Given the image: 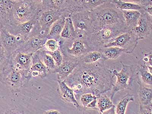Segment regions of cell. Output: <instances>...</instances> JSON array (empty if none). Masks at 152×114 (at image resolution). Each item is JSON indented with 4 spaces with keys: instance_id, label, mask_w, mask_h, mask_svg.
Instances as JSON below:
<instances>
[{
    "instance_id": "cell-9",
    "label": "cell",
    "mask_w": 152,
    "mask_h": 114,
    "mask_svg": "<svg viewBox=\"0 0 152 114\" xmlns=\"http://www.w3.org/2000/svg\"><path fill=\"white\" fill-rule=\"evenodd\" d=\"M152 26L150 17L147 12L141 14L137 24L131 30L138 40H143L150 34Z\"/></svg>"
},
{
    "instance_id": "cell-1",
    "label": "cell",
    "mask_w": 152,
    "mask_h": 114,
    "mask_svg": "<svg viewBox=\"0 0 152 114\" xmlns=\"http://www.w3.org/2000/svg\"><path fill=\"white\" fill-rule=\"evenodd\" d=\"M103 59L93 64L82 63L72 77L75 89L80 93H91L99 96L112 89V70L104 66Z\"/></svg>"
},
{
    "instance_id": "cell-41",
    "label": "cell",
    "mask_w": 152,
    "mask_h": 114,
    "mask_svg": "<svg viewBox=\"0 0 152 114\" xmlns=\"http://www.w3.org/2000/svg\"><path fill=\"white\" fill-rule=\"evenodd\" d=\"M59 111L55 110H49L45 111L43 114H60Z\"/></svg>"
},
{
    "instance_id": "cell-28",
    "label": "cell",
    "mask_w": 152,
    "mask_h": 114,
    "mask_svg": "<svg viewBox=\"0 0 152 114\" xmlns=\"http://www.w3.org/2000/svg\"><path fill=\"white\" fill-rule=\"evenodd\" d=\"M80 58L81 63L86 64H93L103 59L101 53L97 50L89 51Z\"/></svg>"
},
{
    "instance_id": "cell-42",
    "label": "cell",
    "mask_w": 152,
    "mask_h": 114,
    "mask_svg": "<svg viewBox=\"0 0 152 114\" xmlns=\"http://www.w3.org/2000/svg\"><path fill=\"white\" fill-rule=\"evenodd\" d=\"M145 11L152 17V5L147 7L145 9Z\"/></svg>"
},
{
    "instance_id": "cell-39",
    "label": "cell",
    "mask_w": 152,
    "mask_h": 114,
    "mask_svg": "<svg viewBox=\"0 0 152 114\" xmlns=\"http://www.w3.org/2000/svg\"><path fill=\"white\" fill-rule=\"evenodd\" d=\"M32 1L42 7L45 4H47L48 1V0H32Z\"/></svg>"
},
{
    "instance_id": "cell-32",
    "label": "cell",
    "mask_w": 152,
    "mask_h": 114,
    "mask_svg": "<svg viewBox=\"0 0 152 114\" xmlns=\"http://www.w3.org/2000/svg\"><path fill=\"white\" fill-rule=\"evenodd\" d=\"M42 61L49 70H56L57 66L53 57L48 52L41 54Z\"/></svg>"
},
{
    "instance_id": "cell-2",
    "label": "cell",
    "mask_w": 152,
    "mask_h": 114,
    "mask_svg": "<svg viewBox=\"0 0 152 114\" xmlns=\"http://www.w3.org/2000/svg\"><path fill=\"white\" fill-rule=\"evenodd\" d=\"M91 12L94 32L104 27L125 22L122 11L112 2L104 4Z\"/></svg>"
},
{
    "instance_id": "cell-6",
    "label": "cell",
    "mask_w": 152,
    "mask_h": 114,
    "mask_svg": "<svg viewBox=\"0 0 152 114\" xmlns=\"http://www.w3.org/2000/svg\"><path fill=\"white\" fill-rule=\"evenodd\" d=\"M121 62V70L118 72L113 69V74L117 78V80L112 89L110 98L113 100L114 96L118 92L125 90H131L132 86L134 70L133 66H128Z\"/></svg>"
},
{
    "instance_id": "cell-30",
    "label": "cell",
    "mask_w": 152,
    "mask_h": 114,
    "mask_svg": "<svg viewBox=\"0 0 152 114\" xmlns=\"http://www.w3.org/2000/svg\"><path fill=\"white\" fill-rule=\"evenodd\" d=\"M137 71L142 83L152 87V74L142 65L138 66Z\"/></svg>"
},
{
    "instance_id": "cell-40",
    "label": "cell",
    "mask_w": 152,
    "mask_h": 114,
    "mask_svg": "<svg viewBox=\"0 0 152 114\" xmlns=\"http://www.w3.org/2000/svg\"><path fill=\"white\" fill-rule=\"evenodd\" d=\"M116 107L114 106L110 109L107 110L103 114H113L116 113Z\"/></svg>"
},
{
    "instance_id": "cell-26",
    "label": "cell",
    "mask_w": 152,
    "mask_h": 114,
    "mask_svg": "<svg viewBox=\"0 0 152 114\" xmlns=\"http://www.w3.org/2000/svg\"><path fill=\"white\" fill-rule=\"evenodd\" d=\"M66 18L62 17L58 19L51 25L48 34L51 39H58L61 37V34L64 28Z\"/></svg>"
},
{
    "instance_id": "cell-29",
    "label": "cell",
    "mask_w": 152,
    "mask_h": 114,
    "mask_svg": "<svg viewBox=\"0 0 152 114\" xmlns=\"http://www.w3.org/2000/svg\"><path fill=\"white\" fill-rule=\"evenodd\" d=\"M134 96L132 94L128 93L123 97L116 107V113L124 114L129 103L134 101Z\"/></svg>"
},
{
    "instance_id": "cell-16",
    "label": "cell",
    "mask_w": 152,
    "mask_h": 114,
    "mask_svg": "<svg viewBox=\"0 0 152 114\" xmlns=\"http://www.w3.org/2000/svg\"><path fill=\"white\" fill-rule=\"evenodd\" d=\"M37 17V16L30 21L16 24L14 29L15 35L26 38V37L31 33L35 26L38 23L37 18L36 19Z\"/></svg>"
},
{
    "instance_id": "cell-46",
    "label": "cell",
    "mask_w": 152,
    "mask_h": 114,
    "mask_svg": "<svg viewBox=\"0 0 152 114\" xmlns=\"http://www.w3.org/2000/svg\"></svg>"
},
{
    "instance_id": "cell-13",
    "label": "cell",
    "mask_w": 152,
    "mask_h": 114,
    "mask_svg": "<svg viewBox=\"0 0 152 114\" xmlns=\"http://www.w3.org/2000/svg\"><path fill=\"white\" fill-rule=\"evenodd\" d=\"M47 39L43 35L37 34L28 38L25 43V48L29 53L36 52L44 46Z\"/></svg>"
},
{
    "instance_id": "cell-20",
    "label": "cell",
    "mask_w": 152,
    "mask_h": 114,
    "mask_svg": "<svg viewBox=\"0 0 152 114\" xmlns=\"http://www.w3.org/2000/svg\"><path fill=\"white\" fill-rule=\"evenodd\" d=\"M138 91L140 106H147L151 104L152 101V88L143 86L140 83Z\"/></svg>"
},
{
    "instance_id": "cell-5",
    "label": "cell",
    "mask_w": 152,
    "mask_h": 114,
    "mask_svg": "<svg viewBox=\"0 0 152 114\" xmlns=\"http://www.w3.org/2000/svg\"><path fill=\"white\" fill-rule=\"evenodd\" d=\"M71 17L77 33V39L85 40L94 32L91 10H80L72 12Z\"/></svg>"
},
{
    "instance_id": "cell-36",
    "label": "cell",
    "mask_w": 152,
    "mask_h": 114,
    "mask_svg": "<svg viewBox=\"0 0 152 114\" xmlns=\"http://www.w3.org/2000/svg\"><path fill=\"white\" fill-rule=\"evenodd\" d=\"M53 4L55 6L56 8L59 9L63 7L66 3L68 0H51Z\"/></svg>"
},
{
    "instance_id": "cell-17",
    "label": "cell",
    "mask_w": 152,
    "mask_h": 114,
    "mask_svg": "<svg viewBox=\"0 0 152 114\" xmlns=\"http://www.w3.org/2000/svg\"><path fill=\"white\" fill-rule=\"evenodd\" d=\"M122 13L126 26L130 31L136 26L141 14L140 12L135 10H123Z\"/></svg>"
},
{
    "instance_id": "cell-31",
    "label": "cell",
    "mask_w": 152,
    "mask_h": 114,
    "mask_svg": "<svg viewBox=\"0 0 152 114\" xmlns=\"http://www.w3.org/2000/svg\"><path fill=\"white\" fill-rule=\"evenodd\" d=\"M113 0H85L83 3V9L93 10L104 4L112 2Z\"/></svg>"
},
{
    "instance_id": "cell-37",
    "label": "cell",
    "mask_w": 152,
    "mask_h": 114,
    "mask_svg": "<svg viewBox=\"0 0 152 114\" xmlns=\"http://www.w3.org/2000/svg\"><path fill=\"white\" fill-rule=\"evenodd\" d=\"M75 5V9L77 10H82V5L83 3L85 0H72Z\"/></svg>"
},
{
    "instance_id": "cell-11",
    "label": "cell",
    "mask_w": 152,
    "mask_h": 114,
    "mask_svg": "<svg viewBox=\"0 0 152 114\" xmlns=\"http://www.w3.org/2000/svg\"><path fill=\"white\" fill-rule=\"evenodd\" d=\"M1 44L5 49L13 50L17 48L18 43L23 42L25 38L18 36H15L10 33L4 28H1Z\"/></svg>"
},
{
    "instance_id": "cell-33",
    "label": "cell",
    "mask_w": 152,
    "mask_h": 114,
    "mask_svg": "<svg viewBox=\"0 0 152 114\" xmlns=\"http://www.w3.org/2000/svg\"><path fill=\"white\" fill-rule=\"evenodd\" d=\"M48 52L53 57L57 67L62 65L64 61L62 53L59 49L53 52L48 51Z\"/></svg>"
},
{
    "instance_id": "cell-35",
    "label": "cell",
    "mask_w": 152,
    "mask_h": 114,
    "mask_svg": "<svg viewBox=\"0 0 152 114\" xmlns=\"http://www.w3.org/2000/svg\"><path fill=\"white\" fill-rule=\"evenodd\" d=\"M125 2L134 3L138 4L142 6L146 7H147L152 5V0H122Z\"/></svg>"
},
{
    "instance_id": "cell-21",
    "label": "cell",
    "mask_w": 152,
    "mask_h": 114,
    "mask_svg": "<svg viewBox=\"0 0 152 114\" xmlns=\"http://www.w3.org/2000/svg\"><path fill=\"white\" fill-rule=\"evenodd\" d=\"M101 53L104 61L108 59H116L124 53V50L120 48L111 47L103 48L98 50Z\"/></svg>"
},
{
    "instance_id": "cell-10",
    "label": "cell",
    "mask_w": 152,
    "mask_h": 114,
    "mask_svg": "<svg viewBox=\"0 0 152 114\" xmlns=\"http://www.w3.org/2000/svg\"><path fill=\"white\" fill-rule=\"evenodd\" d=\"M34 53L19 52L13 60V69L20 72L29 70L32 64Z\"/></svg>"
},
{
    "instance_id": "cell-3",
    "label": "cell",
    "mask_w": 152,
    "mask_h": 114,
    "mask_svg": "<svg viewBox=\"0 0 152 114\" xmlns=\"http://www.w3.org/2000/svg\"><path fill=\"white\" fill-rule=\"evenodd\" d=\"M130 31L125 23L104 27L91 34L85 40L91 51L99 50L119 35Z\"/></svg>"
},
{
    "instance_id": "cell-43",
    "label": "cell",
    "mask_w": 152,
    "mask_h": 114,
    "mask_svg": "<svg viewBox=\"0 0 152 114\" xmlns=\"http://www.w3.org/2000/svg\"><path fill=\"white\" fill-rule=\"evenodd\" d=\"M148 69L150 72L152 74V66H148Z\"/></svg>"
},
{
    "instance_id": "cell-18",
    "label": "cell",
    "mask_w": 152,
    "mask_h": 114,
    "mask_svg": "<svg viewBox=\"0 0 152 114\" xmlns=\"http://www.w3.org/2000/svg\"><path fill=\"white\" fill-rule=\"evenodd\" d=\"M7 85L12 91L17 90L21 86L22 77L21 72L13 69L6 78Z\"/></svg>"
},
{
    "instance_id": "cell-19",
    "label": "cell",
    "mask_w": 152,
    "mask_h": 114,
    "mask_svg": "<svg viewBox=\"0 0 152 114\" xmlns=\"http://www.w3.org/2000/svg\"><path fill=\"white\" fill-rule=\"evenodd\" d=\"M15 2L13 0H0L1 24L7 21L10 17L11 12Z\"/></svg>"
},
{
    "instance_id": "cell-14",
    "label": "cell",
    "mask_w": 152,
    "mask_h": 114,
    "mask_svg": "<svg viewBox=\"0 0 152 114\" xmlns=\"http://www.w3.org/2000/svg\"><path fill=\"white\" fill-rule=\"evenodd\" d=\"M70 55L75 57H81L91 50L85 40L77 39L73 42L71 48L68 49Z\"/></svg>"
},
{
    "instance_id": "cell-25",
    "label": "cell",
    "mask_w": 152,
    "mask_h": 114,
    "mask_svg": "<svg viewBox=\"0 0 152 114\" xmlns=\"http://www.w3.org/2000/svg\"><path fill=\"white\" fill-rule=\"evenodd\" d=\"M113 3L121 10H135L140 12L141 13L146 12V7L134 3L125 2L122 0H113Z\"/></svg>"
},
{
    "instance_id": "cell-8",
    "label": "cell",
    "mask_w": 152,
    "mask_h": 114,
    "mask_svg": "<svg viewBox=\"0 0 152 114\" xmlns=\"http://www.w3.org/2000/svg\"><path fill=\"white\" fill-rule=\"evenodd\" d=\"M64 17L58 8H49L41 13L37 18L38 24L42 31L48 33L51 25L58 19Z\"/></svg>"
},
{
    "instance_id": "cell-7",
    "label": "cell",
    "mask_w": 152,
    "mask_h": 114,
    "mask_svg": "<svg viewBox=\"0 0 152 114\" xmlns=\"http://www.w3.org/2000/svg\"><path fill=\"white\" fill-rule=\"evenodd\" d=\"M138 41L131 30L116 37L112 41L104 45V48L118 47L123 49L124 53H131L137 45Z\"/></svg>"
},
{
    "instance_id": "cell-24",
    "label": "cell",
    "mask_w": 152,
    "mask_h": 114,
    "mask_svg": "<svg viewBox=\"0 0 152 114\" xmlns=\"http://www.w3.org/2000/svg\"><path fill=\"white\" fill-rule=\"evenodd\" d=\"M61 37L65 39H77V35L74 23L71 17L66 18L64 28L61 34Z\"/></svg>"
},
{
    "instance_id": "cell-4",
    "label": "cell",
    "mask_w": 152,
    "mask_h": 114,
    "mask_svg": "<svg viewBox=\"0 0 152 114\" xmlns=\"http://www.w3.org/2000/svg\"><path fill=\"white\" fill-rule=\"evenodd\" d=\"M42 6L32 0H24L15 3L12 8L10 19L16 24L30 21L35 18Z\"/></svg>"
},
{
    "instance_id": "cell-23",
    "label": "cell",
    "mask_w": 152,
    "mask_h": 114,
    "mask_svg": "<svg viewBox=\"0 0 152 114\" xmlns=\"http://www.w3.org/2000/svg\"><path fill=\"white\" fill-rule=\"evenodd\" d=\"M98 96L91 93L83 94L80 97V102L85 109L98 110Z\"/></svg>"
},
{
    "instance_id": "cell-45",
    "label": "cell",
    "mask_w": 152,
    "mask_h": 114,
    "mask_svg": "<svg viewBox=\"0 0 152 114\" xmlns=\"http://www.w3.org/2000/svg\"><path fill=\"white\" fill-rule=\"evenodd\" d=\"M151 105L152 106V103H151Z\"/></svg>"
},
{
    "instance_id": "cell-34",
    "label": "cell",
    "mask_w": 152,
    "mask_h": 114,
    "mask_svg": "<svg viewBox=\"0 0 152 114\" xmlns=\"http://www.w3.org/2000/svg\"><path fill=\"white\" fill-rule=\"evenodd\" d=\"M45 47L48 51L49 52H53L58 49L59 46L58 42L56 39L50 38L46 40L45 44Z\"/></svg>"
},
{
    "instance_id": "cell-44",
    "label": "cell",
    "mask_w": 152,
    "mask_h": 114,
    "mask_svg": "<svg viewBox=\"0 0 152 114\" xmlns=\"http://www.w3.org/2000/svg\"><path fill=\"white\" fill-rule=\"evenodd\" d=\"M13 1H14L15 2H20V1H24V0H13Z\"/></svg>"
},
{
    "instance_id": "cell-15",
    "label": "cell",
    "mask_w": 152,
    "mask_h": 114,
    "mask_svg": "<svg viewBox=\"0 0 152 114\" xmlns=\"http://www.w3.org/2000/svg\"><path fill=\"white\" fill-rule=\"evenodd\" d=\"M58 83L61 94L64 100L72 103L77 109H78L80 105L75 96L73 89L69 87L64 81H61L58 80Z\"/></svg>"
},
{
    "instance_id": "cell-27",
    "label": "cell",
    "mask_w": 152,
    "mask_h": 114,
    "mask_svg": "<svg viewBox=\"0 0 152 114\" xmlns=\"http://www.w3.org/2000/svg\"><path fill=\"white\" fill-rule=\"evenodd\" d=\"M103 94H100L97 98L98 110L100 114H103L104 112L115 106L112 99Z\"/></svg>"
},
{
    "instance_id": "cell-12",
    "label": "cell",
    "mask_w": 152,
    "mask_h": 114,
    "mask_svg": "<svg viewBox=\"0 0 152 114\" xmlns=\"http://www.w3.org/2000/svg\"><path fill=\"white\" fill-rule=\"evenodd\" d=\"M80 63V59H73L67 61L64 60L62 65L56 69V71L58 74V80L64 81Z\"/></svg>"
},
{
    "instance_id": "cell-22",
    "label": "cell",
    "mask_w": 152,
    "mask_h": 114,
    "mask_svg": "<svg viewBox=\"0 0 152 114\" xmlns=\"http://www.w3.org/2000/svg\"><path fill=\"white\" fill-rule=\"evenodd\" d=\"M49 69L40 58L39 59H32V64L30 69V73L33 77L46 75Z\"/></svg>"
},
{
    "instance_id": "cell-38",
    "label": "cell",
    "mask_w": 152,
    "mask_h": 114,
    "mask_svg": "<svg viewBox=\"0 0 152 114\" xmlns=\"http://www.w3.org/2000/svg\"><path fill=\"white\" fill-rule=\"evenodd\" d=\"M143 61L147 62L150 66H152V53L145 55L143 58Z\"/></svg>"
}]
</instances>
